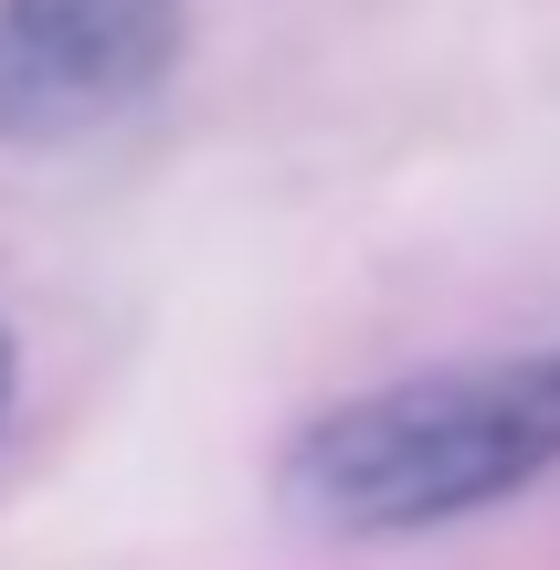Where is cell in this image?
Here are the masks:
<instances>
[{
  "mask_svg": "<svg viewBox=\"0 0 560 570\" xmlns=\"http://www.w3.org/2000/svg\"><path fill=\"white\" fill-rule=\"evenodd\" d=\"M560 465V348L360 391L286 444V508L338 539H413L540 487Z\"/></svg>",
  "mask_w": 560,
  "mask_h": 570,
  "instance_id": "obj_1",
  "label": "cell"
},
{
  "mask_svg": "<svg viewBox=\"0 0 560 570\" xmlns=\"http://www.w3.org/2000/svg\"><path fill=\"white\" fill-rule=\"evenodd\" d=\"M190 53V0H0V148L138 117Z\"/></svg>",
  "mask_w": 560,
  "mask_h": 570,
  "instance_id": "obj_2",
  "label": "cell"
},
{
  "mask_svg": "<svg viewBox=\"0 0 560 570\" xmlns=\"http://www.w3.org/2000/svg\"><path fill=\"white\" fill-rule=\"evenodd\" d=\"M0 412H11V338H0Z\"/></svg>",
  "mask_w": 560,
  "mask_h": 570,
  "instance_id": "obj_3",
  "label": "cell"
}]
</instances>
